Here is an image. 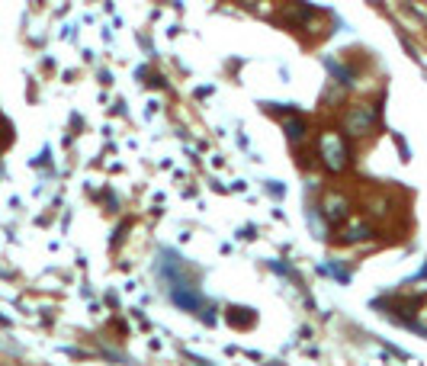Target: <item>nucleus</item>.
<instances>
[{
	"instance_id": "nucleus-1",
	"label": "nucleus",
	"mask_w": 427,
	"mask_h": 366,
	"mask_svg": "<svg viewBox=\"0 0 427 366\" xmlns=\"http://www.w3.org/2000/svg\"><path fill=\"white\" fill-rule=\"evenodd\" d=\"M347 129H351V132H369V129H373V109H357V113H353L351 119H347Z\"/></svg>"
}]
</instances>
